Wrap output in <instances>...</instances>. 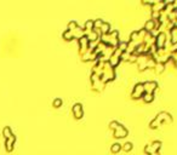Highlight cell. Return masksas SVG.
<instances>
[{"instance_id": "obj_15", "label": "cell", "mask_w": 177, "mask_h": 155, "mask_svg": "<svg viewBox=\"0 0 177 155\" xmlns=\"http://www.w3.org/2000/svg\"><path fill=\"white\" fill-rule=\"evenodd\" d=\"M120 149H121L120 143H114V144L110 147V152L112 153H118V152H120Z\"/></svg>"}, {"instance_id": "obj_2", "label": "cell", "mask_w": 177, "mask_h": 155, "mask_svg": "<svg viewBox=\"0 0 177 155\" xmlns=\"http://www.w3.org/2000/svg\"><path fill=\"white\" fill-rule=\"evenodd\" d=\"M165 44H166V33L160 32L154 39V45L157 50H161V49H165Z\"/></svg>"}, {"instance_id": "obj_22", "label": "cell", "mask_w": 177, "mask_h": 155, "mask_svg": "<svg viewBox=\"0 0 177 155\" xmlns=\"http://www.w3.org/2000/svg\"><path fill=\"white\" fill-rule=\"evenodd\" d=\"M171 60L174 61L175 67L177 68V49H176L175 51H172V52H171Z\"/></svg>"}, {"instance_id": "obj_18", "label": "cell", "mask_w": 177, "mask_h": 155, "mask_svg": "<svg viewBox=\"0 0 177 155\" xmlns=\"http://www.w3.org/2000/svg\"><path fill=\"white\" fill-rule=\"evenodd\" d=\"M118 49H119L120 51H123V52H125L126 49H127V41H120L119 45L116 46Z\"/></svg>"}, {"instance_id": "obj_19", "label": "cell", "mask_w": 177, "mask_h": 155, "mask_svg": "<svg viewBox=\"0 0 177 155\" xmlns=\"http://www.w3.org/2000/svg\"><path fill=\"white\" fill-rule=\"evenodd\" d=\"M121 149H124L125 152L131 150V149H132V143H131V142H126V143H124V144L121 146Z\"/></svg>"}, {"instance_id": "obj_10", "label": "cell", "mask_w": 177, "mask_h": 155, "mask_svg": "<svg viewBox=\"0 0 177 155\" xmlns=\"http://www.w3.org/2000/svg\"><path fill=\"white\" fill-rule=\"evenodd\" d=\"M99 29H101V32H102V35H103V34H108V33L112 32L110 24L108 23V22H103V24H102V27L99 28Z\"/></svg>"}, {"instance_id": "obj_16", "label": "cell", "mask_w": 177, "mask_h": 155, "mask_svg": "<svg viewBox=\"0 0 177 155\" xmlns=\"http://www.w3.org/2000/svg\"><path fill=\"white\" fill-rule=\"evenodd\" d=\"M142 98H143V101H144V102L149 103V102H152L153 99H154V95H153V93H144Z\"/></svg>"}, {"instance_id": "obj_8", "label": "cell", "mask_w": 177, "mask_h": 155, "mask_svg": "<svg viewBox=\"0 0 177 155\" xmlns=\"http://www.w3.org/2000/svg\"><path fill=\"white\" fill-rule=\"evenodd\" d=\"M170 35H171V44L177 45V27H172L170 29Z\"/></svg>"}, {"instance_id": "obj_17", "label": "cell", "mask_w": 177, "mask_h": 155, "mask_svg": "<svg viewBox=\"0 0 177 155\" xmlns=\"http://www.w3.org/2000/svg\"><path fill=\"white\" fill-rule=\"evenodd\" d=\"M62 35H63V39H66V40H72V39H73V34H72V32L68 30V29H67V30H64Z\"/></svg>"}, {"instance_id": "obj_13", "label": "cell", "mask_w": 177, "mask_h": 155, "mask_svg": "<svg viewBox=\"0 0 177 155\" xmlns=\"http://www.w3.org/2000/svg\"><path fill=\"white\" fill-rule=\"evenodd\" d=\"M150 147H152V149H153V152L154 153H157L159 149H160V147H161V142H159V141H154L150 144Z\"/></svg>"}, {"instance_id": "obj_9", "label": "cell", "mask_w": 177, "mask_h": 155, "mask_svg": "<svg viewBox=\"0 0 177 155\" xmlns=\"http://www.w3.org/2000/svg\"><path fill=\"white\" fill-rule=\"evenodd\" d=\"M16 141V137L15 136H11L10 138L6 139V142H5V146H6V150H12V148H14V143Z\"/></svg>"}, {"instance_id": "obj_3", "label": "cell", "mask_w": 177, "mask_h": 155, "mask_svg": "<svg viewBox=\"0 0 177 155\" xmlns=\"http://www.w3.org/2000/svg\"><path fill=\"white\" fill-rule=\"evenodd\" d=\"M144 95V89H143V83H138L135 85V87L131 92V97L132 98H140V97H143Z\"/></svg>"}, {"instance_id": "obj_23", "label": "cell", "mask_w": 177, "mask_h": 155, "mask_svg": "<svg viewBox=\"0 0 177 155\" xmlns=\"http://www.w3.org/2000/svg\"><path fill=\"white\" fill-rule=\"evenodd\" d=\"M118 125H119V123H118V121H110L109 127H110V129H113V130H115V129L118 127Z\"/></svg>"}, {"instance_id": "obj_24", "label": "cell", "mask_w": 177, "mask_h": 155, "mask_svg": "<svg viewBox=\"0 0 177 155\" xmlns=\"http://www.w3.org/2000/svg\"><path fill=\"white\" fill-rule=\"evenodd\" d=\"M152 155H158V154H157V153H154V154H152Z\"/></svg>"}, {"instance_id": "obj_5", "label": "cell", "mask_w": 177, "mask_h": 155, "mask_svg": "<svg viewBox=\"0 0 177 155\" xmlns=\"http://www.w3.org/2000/svg\"><path fill=\"white\" fill-rule=\"evenodd\" d=\"M129 133L127 129H125V126L123 125H118V127L114 130V136L116 137V138H123V137H126Z\"/></svg>"}, {"instance_id": "obj_11", "label": "cell", "mask_w": 177, "mask_h": 155, "mask_svg": "<svg viewBox=\"0 0 177 155\" xmlns=\"http://www.w3.org/2000/svg\"><path fill=\"white\" fill-rule=\"evenodd\" d=\"M85 30L86 32L93 30V20H87L85 22Z\"/></svg>"}, {"instance_id": "obj_21", "label": "cell", "mask_w": 177, "mask_h": 155, "mask_svg": "<svg viewBox=\"0 0 177 155\" xmlns=\"http://www.w3.org/2000/svg\"><path fill=\"white\" fill-rule=\"evenodd\" d=\"M62 103H63V101H62V98H55L54 99V102H52V104H54V107H56V108H58V107H61L62 106Z\"/></svg>"}, {"instance_id": "obj_14", "label": "cell", "mask_w": 177, "mask_h": 155, "mask_svg": "<svg viewBox=\"0 0 177 155\" xmlns=\"http://www.w3.org/2000/svg\"><path fill=\"white\" fill-rule=\"evenodd\" d=\"M154 69H155V72H157L158 74H159V73H163L164 69H165V64H164V63H157L155 67H154Z\"/></svg>"}, {"instance_id": "obj_1", "label": "cell", "mask_w": 177, "mask_h": 155, "mask_svg": "<svg viewBox=\"0 0 177 155\" xmlns=\"http://www.w3.org/2000/svg\"><path fill=\"white\" fill-rule=\"evenodd\" d=\"M171 120H172V118H171V115H170L169 113L161 112V113H159L158 115L152 120L149 126H150L152 129H155L157 126H159V124H160V123H163V121H171Z\"/></svg>"}, {"instance_id": "obj_6", "label": "cell", "mask_w": 177, "mask_h": 155, "mask_svg": "<svg viewBox=\"0 0 177 155\" xmlns=\"http://www.w3.org/2000/svg\"><path fill=\"white\" fill-rule=\"evenodd\" d=\"M72 110H73V114H74V116L76 119H80V118H82V115H84L82 106L80 104V103H75V104L73 106V108H72Z\"/></svg>"}, {"instance_id": "obj_20", "label": "cell", "mask_w": 177, "mask_h": 155, "mask_svg": "<svg viewBox=\"0 0 177 155\" xmlns=\"http://www.w3.org/2000/svg\"><path fill=\"white\" fill-rule=\"evenodd\" d=\"M76 27H78V23H76L75 21H70L69 23H68V28H67V29L72 32V30H74V29H75Z\"/></svg>"}, {"instance_id": "obj_12", "label": "cell", "mask_w": 177, "mask_h": 155, "mask_svg": "<svg viewBox=\"0 0 177 155\" xmlns=\"http://www.w3.org/2000/svg\"><path fill=\"white\" fill-rule=\"evenodd\" d=\"M3 135H4L5 137H6V139L10 138L11 136H14V135H12V131H11V129L9 127V126H5V127H4V130H3Z\"/></svg>"}, {"instance_id": "obj_7", "label": "cell", "mask_w": 177, "mask_h": 155, "mask_svg": "<svg viewBox=\"0 0 177 155\" xmlns=\"http://www.w3.org/2000/svg\"><path fill=\"white\" fill-rule=\"evenodd\" d=\"M165 9V1H154L150 6L152 12H161Z\"/></svg>"}, {"instance_id": "obj_4", "label": "cell", "mask_w": 177, "mask_h": 155, "mask_svg": "<svg viewBox=\"0 0 177 155\" xmlns=\"http://www.w3.org/2000/svg\"><path fill=\"white\" fill-rule=\"evenodd\" d=\"M158 87V83L157 81H146L143 83V89H144V93H154V91Z\"/></svg>"}]
</instances>
